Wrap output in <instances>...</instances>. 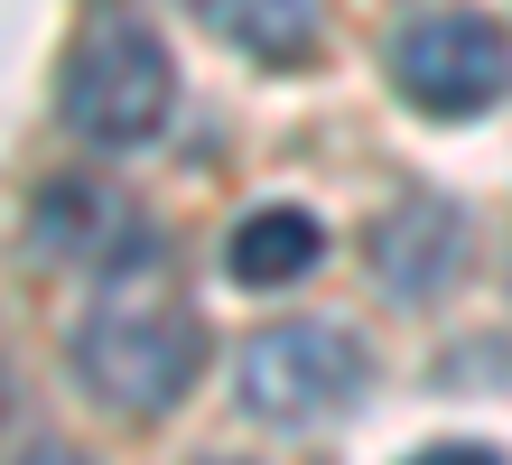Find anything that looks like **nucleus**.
Masks as SVG:
<instances>
[{"mask_svg": "<svg viewBox=\"0 0 512 465\" xmlns=\"http://www.w3.org/2000/svg\"><path fill=\"white\" fill-rule=\"evenodd\" d=\"M168 103H177V66L159 28L140 19H94L56 75V112L84 149H149L168 131Z\"/></svg>", "mask_w": 512, "mask_h": 465, "instance_id": "1", "label": "nucleus"}, {"mask_svg": "<svg viewBox=\"0 0 512 465\" xmlns=\"http://www.w3.org/2000/svg\"><path fill=\"white\" fill-rule=\"evenodd\" d=\"M75 382L103 400V410L122 419H159L177 410V400L196 391L205 372V326L187 317V307H94V317L75 326Z\"/></svg>", "mask_w": 512, "mask_h": 465, "instance_id": "2", "label": "nucleus"}, {"mask_svg": "<svg viewBox=\"0 0 512 465\" xmlns=\"http://www.w3.org/2000/svg\"><path fill=\"white\" fill-rule=\"evenodd\" d=\"M364 382H373V354L336 317H289L243 345V410L261 428H317V419L354 410Z\"/></svg>", "mask_w": 512, "mask_h": 465, "instance_id": "3", "label": "nucleus"}, {"mask_svg": "<svg viewBox=\"0 0 512 465\" xmlns=\"http://www.w3.org/2000/svg\"><path fill=\"white\" fill-rule=\"evenodd\" d=\"M391 84L410 93L419 112L438 121H466V112H494L512 93V38L485 10H429L391 38Z\"/></svg>", "mask_w": 512, "mask_h": 465, "instance_id": "4", "label": "nucleus"}, {"mask_svg": "<svg viewBox=\"0 0 512 465\" xmlns=\"http://www.w3.org/2000/svg\"><path fill=\"white\" fill-rule=\"evenodd\" d=\"M28 242L56 270H149L159 261V224L112 177H47L38 205H28Z\"/></svg>", "mask_w": 512, "mask_h": 465, "instance_id": "5", "label": "nucleus"}, {"mask_svg": "<svg viewBox=\"0 0 512 465\" xmlns=\"http://www.w3.org/2000/svg\"><path fill=\"white\" fill-rule=\"evenodd\" d=\"M364 261L382 279V298L429 307V298H447L466 279V214L447 196H401V205H382V224L364 233Z\"/></svg>", "mask_w": 512, "mask_h": 465, "instance_id": "6", "label": "nucleus"}, {"mask_svg": "<svg viewBox=\"0 0 512 465\" xmlns=\"http://www.w3.org/2000/svg\"><path fill=\"white\" fill-rule=\"evenodd\" d=\"M317 261H326V224L308 205H261L224 242V279H233V289H298Z\"/></svg>", "mask_w": 512, "mask_h": 465, "instance_id": "7", "label": "nucleus"}, {"mask_svg": "<svg viewBox=\"0 0 512 465\" xmlns=\"http://www.w3.org/2000/svg\"><path fill=\"white\" fill-rule=\"evenodd\" d=\"M205 19L224 28L233 56H252V66L289 75L317 56V0H205Z\"/></svg>", "mask_w": 512, "mask_h": 465, "instance_id": "8", "label": "nucleus"}, {"mask_svg": "<svg viewBox=\"0 0 512 465\" xmlns=\"http://www.w3.org/2000/svg\"><path fill=\"white\" fill-rule=\"evenodd\" d=\"M401 465H503L494 447H466V438H438V447H419V456H401Z\"/></svg>", "mask_w": 512, "mask_h": 465, "instance_id": "9", "label": "nucleus"}, {"mask_svg": "<svg viewBox=\"0 0 512 465\" xmlns=\"http://www.w3.org/2000/svg\"><path fill=\"white\" fill-rule=\"evenodd\" d=\"M19 465H84V456H75V447H47V438H38V447H19Z\"/></svg>", "mask_w": 512, "mask_h": 465, "instance_id": "10", "label": "nucleus"}, {"mask_svg": "<svg viewBox=\"0 0 512 465\" xmlns=\"http://www.w3.org/2000/svg\"><path fill=\"white\" fill-rule=\"evenodd\" d=\"M215 465H233V456H215Z\"/></svg>", "mask_w": 512, "mask_h": 465, "instance_id": "11", "label": "nucleus"}]
</instances>
